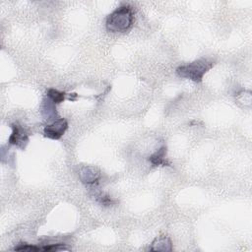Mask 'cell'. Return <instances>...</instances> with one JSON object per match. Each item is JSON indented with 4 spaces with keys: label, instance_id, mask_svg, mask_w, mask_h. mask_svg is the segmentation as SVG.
<instances>
[{
    "label": "cell",
    "instance_id": "obj_9",
    "mask_svg": "<svg viewBox=\"0 0 252 252\" xmlns=\"http://www.w3.org/2000/svg\"><path fill=\"white\" fill-rule=\"evenodd\" d=\"M166 147L162 146L160 147L156 153H154L152 156L149 157L150 162L155 165V166H165V165H170V163L166 160Z\"/></svg>",
    "mask_w": 252,
    "mask_h": 252
},
{
    "label": "cell",
    "instance_id": "obj_5",
    "mask_svg": "<svg viewBox=\"0 0 252 252\" xmlns=\"http://www.w3.org/2000/svg\"><path fill=\"white\" fill-rule=\"evenodd\" d=\"M80 180L87 185H94L100 179V171L98 168L92 165H84L78 171Z\"/></svg>",
    "mask_w": 252,
    "mask_h": 252
},
{
    "label": "cell",
    "instance_id": "obj_2",
    "mask_svg": "<svg viewBox=\"0 0 252 252\" xmlns=\"http://www.w3.org/2000/svg\"><path fill=\"white\" fill-rule=\"evenodd\" d=\"M215 65V62L209 58H200L191 63L181 65L176 69V74L185 79H189L195 83H200L204 75Z\"/></svg>",
    "mask_w": 252,
    "mask_h": 252
},
{
    "label": "cell",
    "instance_id": "obj_4",
    "mask_svg": "<svg viewBox=\"0 0 252 252\" xmlns=\"http://www.w3.org/2000/svg\"><path fill=\"white\" fill-rule=\"evenodd\" d=\"M11 128H12V133L8 140L9 144L24 150L27 147L30 140L28 132L21 125L17 123H13L11 125Z\"/></svg>",
    "mask_w": 252,
    "mask_h": 252
},
{
    "label": "cell",
    "instance_id": "obj_3",
    "mask_svg": "<svg viewBox=\"0 0 252 252\" xmlns=\"http://www.w3.org/2000/svg\"><path fill=\"white\" fill-rule=\"evenodd\" d=\"M68 126V121L65 118H58L44 127L43 136L48 139L58 140L65 134Z\"/></svg>",
    "mask_w": 252,
    "mask_h": 252
},
{
    "label": "cell",
    "instance_id": "obj_8",
    "mask_svg": "<svg viewBox=\"0 0 252 252\" xmlns=\"http://www.w3.org/2000/svg\"><path fill=\"white\" fill-rule=\"evenodd\" d=\"M151 251H171L172 250V242L168 236L160 235L158 236L152 243V246L150 248Z\"/></svg>",
    "mask_w": 252,
    "mask_h": 252
},
{
    "label": "cell",
    "instance_id": "obj_10",
    "mask_svg": "<svg viewBox=\"0 0 252 252\" xmlns=\"http://www.w3.org/2000/svg\"><path fill=\"white\" fill-rule=\"evenodd\" d=\"M94 198L96 202H98L102 206H112L113 204L116 203L115 200H113L110 196L104 194L103 192H98L94 194Z\"/></svg>",
    "mask_w": 252,
    "mask_h": 252
},
{
    "label": "cell",
    "instance_id": "obj_7",
    "mask_svg": "<svg viewBox=\"0 0 252 252\" xmlns=\"http://www.w3.org/2000/svg\"><path fill=\"white\" fill-rule=\"evenodd\" d=\"M46 96H48L55 104H57L63 102L66 98H69L70 100H76L77 94H67L65 92L50 88L46 91Z\"/></svg>",
    "mask_w": 252,
    "mask_h": 252
},
{
    "label": "cell",
    "instance_id": "obj_6",
    "mask_svg": "<svg viewBox=\"0 0 252 252\" xmlns=\"http://www.w3.org/2000/svg\"><path fill=\"white\" fill-rule=\"evenodd\" d=\"M41 114L44 119L47 120H56L57 117V111H56V104L48 97L45 96L42 99L41 103Z\"/></svg>",
    "mask_w": 252,
    "mask_h": 252
},
{
    "label": "cell",
    "instance_id": "obj_1",
    "mask_svg": "<svg viewBox=\"0 0 252 252\" xmlns=\"http://www.w3.org/2000/svg\"><path fill=\"white\" fill-rule=\"evenodd\" d=\"M134 24V12L130 5H121L111 12L105 20V28L110 32H125Z\"/></svg>",
    "mask_w": 252,
    "mask_h": 252
}]
</instances>
